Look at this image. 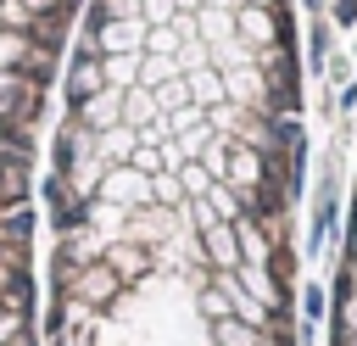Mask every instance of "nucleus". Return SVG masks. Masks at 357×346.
I'll return each mask as SVG.
<instances>
[{"mask_svg":"<svg viewBox=\"0 0 357 346\" xmlns=\"http://www.w3.org/2000/svg\"><path fill=\"white\" fill-rule=\"evenodd\" d=\"M290 0H89L39 179V346H301Z\"/></svg>","mask_w":357,"mask_h":346,"instance_id":"nucleus-1","label":"nucleus"},{"mask_svg":"<svg viewBox=\"0 0 357 346\" xmlns=\"http://www.w3.org/2000/svg\"><path fill=\"white\" fill-rule=\"evenodd\" d=\"M89 0H0V346H39L45 123Z\"/></svg>","mask_w":357,"mask_h":346,"instance_id":"nucleus-2","label":"nucleus"},{"mask_svg":"<svg viewBox=\"0 0 357 346\" xmlns=\"http://www.w3.org/2000/svg\"><path fill=\"white\" fill-rule=\"evenodd\" d=\"M329 346H357V179L346 201L340 257H335V290H329Z\"/></svg>","mask_w":357,"mask_h":346,"instance_id":"nucleus-3","label":"nucleus"}]
</instances>
